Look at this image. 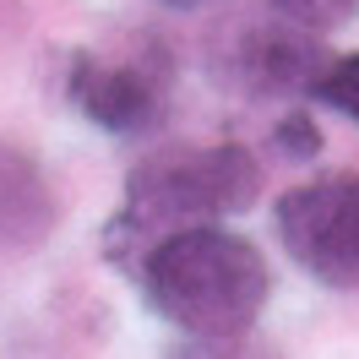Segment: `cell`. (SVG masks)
Returning <instances> with one entry per match:
<instances>
[{
  "label": "cell",
  "instance_id": "cell-1",
  "mask_svg": "<svg viewBox=\"0 0 359 359\" xmlns=\"http://www.w3.org/2000/svg\"><path fill=\"white\" fill-rule=\"evenodd\" d=\"M142 299L185 337L250 332L272 299V267L245 234L224 224H196L163 234L131 262Z\"/></svg>",
  "mask_w": 359,
  "mask_h": 359
},
{
  "label": "cell",
  "instance_id": "cell-2",
  "mask_svg": "<svg viewBox=\"0 0 359 359\" xmlns=\"http://www.w3.org/2000/svg\"><path fill=\"white\" fill-rule=\"evenodd\" d=\"M262 196V163L240 142H169L136 158L126 175L120 212L109 218V256L131 272L142 250L196 224H224L234 212L256 207Z\"/></svg>",
  "mask_w": 359,
  "mask_h": 359
},
{
  "label": "cell",
  "instance_id": "cell-3",
  "mask_svg": "<svg viewBox=\"0 0 359 359\" xmlns=\"http://www.w3.org/2000/svg\"><path fill=\"white\" fill-rule=\"evenodd\" d=\"M278 240L327 289H359V175H321L278 196Z\"/></svg>",
  "mask_w": 359,
  "mask_h": 359
},
{
  "label": "cell",
  "instance_id": "cell-4",
  "mask_svg": "<svg viewBox=\"0 0 359 359\" xmlns=\"http://www.w3.org/2000/svg\"><path fill=\"white\" fill-rule=\"evenodd\" d=\"M76 114L109 136H142L163 120L169 104V49L136 44L126 55H76L66 76Z\"/></svg>",
  "mask_w": 359,
  "mask_h": 359
},
{
  "label": "cell",
  "instance_id": "cell-5",
  "mask_svg": "<svg viewBox=\"0 0 359 359\" xmlns=\"http://www.w3.org/2000/svg\"><path fill=\"white\" fill-rule=\"evenodd\" d=\"M327 60H332V55L316 44V33L289 22V17L245 27L240 44H234V76H240L245 93H256V98H262V93H316Z\"/></svg>",
  "mask_w": 359,
  "mask_h": 359
},
{
  "label": "cell",
  "instance_id": "cell-6",
  "mask_svg": "<svg viewBox=\"0 0 359 359\" xmlns=\"http://www.w3.org/2000/svg\"><path fill=\"white\" fill-rule=\"evenodd\" d=\"M55 224H60V202H55L44 163L11 142H0V245L33 250L55 234Z\"/></svg>",
  "mask_w": 359,
  "mask_h": 359
},
{
  "label": "cell",
  "instance_id": "cell-7",
  "mask_svg": "<svg viewBox=\"0 0 359 359\" xmlns=\"http://www.w3.org/2000/svg\"><path fill=\"white\" fill-rule=\"evenodd\" d=\"M163 359H283V348L256 332H224V337H185Z\"/></svg>",
  "mask_w": 359,
  "mask_h": 359
},
{
  "label": "cell",
  "instance_id": "cell-8",
  "mask_svg": "<svg viewBox=\"0 0 359 359\" xmlns=\"http://www.w3.org/2000/svg\"><path fill=\"white\" fill-rule=\"evenodd\" d=\"M311 98L332 104L337 114H348V120L359 126V55H337V60H327V71H321V82H316Z\"/></svg>",
  "mask_w": 359,
  "mask_h": 359
},
{
  "label": "cell",
  "instance_id": "cell-9",
  "mask_svg": "<svg viewBox=\"0 0 359 359\" xmlns=\"http://www.w3.org/2000/svg\"><path fill=\"white\" fill-rule=\"evenodd\" d=\"M272 11L299 27H311V33H332V27L359 17V0H272Z\"/></svg>",
  "mask_w": 359,
  "mask_h": 359
},
{
  "label": "cell",
  "instance_id": "cell-10",
  "mask_svg": "<svg viewBox=\"0 0 359 359\" xmlns=\"http://www.w3.org/2000/svg\"><path fill=\"white\" fill-rule=\"evenodd\" d=\"M278 147H283V158H316L321 153V131H316V120L305 109H289L283 120H278Z\"/></svg>",
  "mask_w": 359,
  "mask_h": 359
},
{
  "label": "cell",
  "instance_id": "cell-11",
  "mask_svg": "<svg viewBox=\"0 0 359 359\" xmlns=\"http://www.w3.org/2000/svg\"><path fill=\"white\" fill-rule=\"evenodd\" d=\"M163 6H196V0H163Z\"/></svg>",
  "mask_w": 359,
  "mask_h": 359
},
{
  "label": "cell",
  "instance_id": "cell-12",
  "mask_svg": "<svg viewBox=\"0 0 359 359\" xmlns=\"http://www.w3.org/2000/svg\"><path fill=\"white\" fill-rule=\"evenodd\" d=\"M0 6H11V0H0Z\"/></svg>",
  "mask_w": 359,
  "mask_h": 359
}]
</instances>
